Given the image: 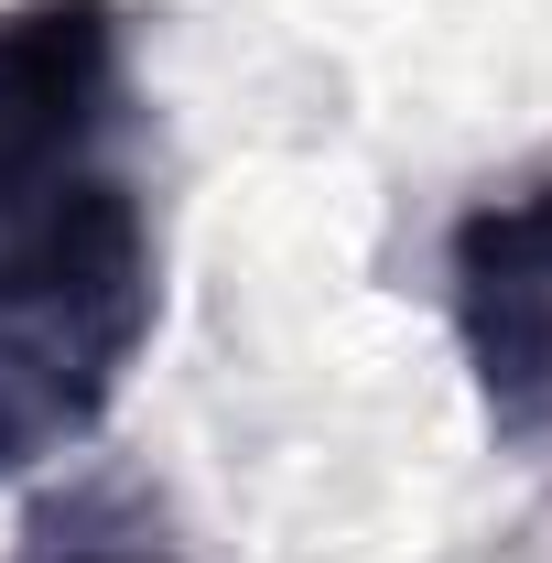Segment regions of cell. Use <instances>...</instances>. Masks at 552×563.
<instances>
[{
  "instance_id": "6da1fadb",
  "label": "cell",
  "mask_w": 552,
  "mask_h": 563,
  "mask_svg": "<svg viewBox=\"0 0 552 563\" xmlns=\"http://www.w3.org/2000/svg\"><path fill=\"white\" fill-rule=\"evenodd\" d=\"M163 325L120 0H0V488L87 455Z\"/></svg>"
},
{
  "instance_id": "7a4b0ae2",
  "label": "cell",
  "mask_w": 552,
  "mask_h": 563,
  "mask_svg": "<svg viewBox=\"0 0 552 563\" xmlns=\"http://www.w3.org/2000/svg\"><path fill=\"white\" fill-rule=\"evenodd\" d=\"M433 272L487 444L552 477V163L477 185L444 217Z\"/></svg>"
},
{
  "instance_id": "3957f363",
  "label": "cell",
  "mask_w": 552,
  "mask_h": 563,
  "mask_svg": "<svg viewBox=\"0 0 552 563\" xmlns=\"http://www.w3.org/2000/svg\"><path fill=\"white\" fill-rule=\"evenodd\" d=\"M22 563H196L152 509H131V498H66V509H44L33 520V542H22Z\"/></svg>"
}]
</instances>
